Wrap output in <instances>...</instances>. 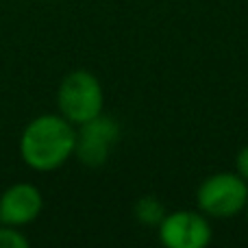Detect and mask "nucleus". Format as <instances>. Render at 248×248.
<instances>
[{
	"label": "nucleus",
	"mask_w": 248,
	"mask_h": 248,
	"mask_svg": "<svg viewBox=\"0 0 248 248\" xmlns=\"http://www.w3.org/2000/svg\"><path fill=\"white\" fill-rule=\"evenodd\" d=\"M77 126L61 113H42L24 126L20 135V157L31 170H59L74 157Z\"/></svg>",
	"instance_id": "f257e3e1"
},
{
	"label": "nucleus",
	"mask_w": 248,
	"mask_h": 248,
	"mask_svg": "<svg viewBox=\"0 0 248 248\" xmlns=\"http://www.w3.org/2000/svg\"><path fill=\"white\" fill-rule=\"evenodd\" d=\"M42 209V192L33 183H13L0 194V224L22 229L35 222Z\"/></svg>",
	"instance_id": "423d86ee"
},
{
	"label": "nucleus",
	"mask_w": 248,
	"mask_h": 248,
	"mask_svg": "<svg viewBox=\"0 0 248 248\" xmlns=\"http://www.w3.org/2000/svg\"><path fill=\"white\" fill-rule=\"evenodd\" d=\"M57 107L74 126L100 116L105 107V92L98 77L90 70L68 72L57 90Z\"/></svg>",
	"instance_id": "f03ea898"
},
{
	"label": "nucleus",
	"mask_w": 248,
	"mask_h": 248,
	"mask_svg": "<svg viewBox=\"0 0 248 248\" xmlns=\"http://www.w3.org/2000/svg\"><path fill=\"white\" fill-rule=\"evenodd\" d=\"M118 140H120V124L100 113L77 126L74 157L87 168H100L107 163Z\"/></svg>",
	"instance_id": "39448f33"
},
{
	"label": "nucleus",
	"mask_w": 248,
	"mask_h": 248,
	"mask_svg": "<svg viewBox=\"0 0 248 248\" xmlns=\"http://www.w3.org/2000/svg\"><path fill=\"white\" fill-rule=\"evenodd\" d=\"M135 214L137 222L144 224V227H159V222L163 220V216L168 214L166 207L161 205V201L155 196H141L140 201L135 202Z\"/></svg>",
	"instance_id": "0eeeda50"
},
{
	"label": "nucleus",
	"mask_w": 248,
	"mask_h": 248,
	"mask_svg": "<svg viewBox=\"0 0 248 248\" xmlns=\"http://www.w3.org/2000/svg\"><path fill=\"white\" fill-rule=\"evenodd\" d=\"M196 202L207 218H235L246 209L248 183L237 172H216L198 185Z\"/></svg>",
	"instance_id": "7ed1b4c3"
},
{
	"label": "nucleus",
	"mask_w": 248,
	"mask_h": 248,
	"mask_svg": "<svg viewBox=\"0 0 248 248\" xmlns=\"http://www.w3.org/2000/svg\"><path fill=\"white\" fill-rule=\"evenodd\" d=\"M159 242L168 248H205L214 240L211 222L201 209H179L163 216L157 227Z\"/></svg>",
	"instance_id": "20e7f679"
},
{
	"label": "nucleus",
	"mask_w": 248,
	"mask_h": 248,
	"mask_svg": "<svg viewBox=\"0 0 248 248\" xmlns=\"http://www.w3.org/2000/svg\"><path fill=\"white\" fill-rule=\"evenodd\" d=\"M235 172L248 183V146H244V148L237 153V157H235Z\"/></svg>",
	"instance_id": "1a4fd4ad"
},
{
	"label": "nucleus",
	"mask_w": 248,
	"mask_h": 248,
	"mask_svg": "<svg viewBox=\"0 0 248 248\" xmlns=\"http://www.w3.org/2000/svg\"><path fill=\"white\" fill-rule=\"evenodd\" d=\"M0 248H29V240L17 227L0 224Z\"/></svg>",
	"instance_id": "6e6552de"
},
{
	"label": "nucleus",
	"mask_w": 248,
	"mask_h": 248,
	"mask_svg": "<svg viewBox=\"0 0 248 248\" xmlns=\"http://www.w3.org/2000/svg\"><path fill=\"white\" fill-rule=\"evenodd\" d=\"M244 214H246V222H248V202H246V209H244Z\"/></svg>",
	"instance_id": "9d476101"
}]
</instances>
